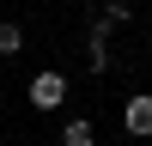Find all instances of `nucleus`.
<instances>
[{"instance_id": "f257e3e1", "label": "nucleus", "mask_w": 152, "mask_h": 146, "mask_svg": "<svg viewBox=\"0 0 152 146\" xmlns=\"http://www.w3.org/2000/svg\"><path fill=\"white\" fill-rule=\"evenodd\" d=\"M61 97H67V79H61V73H37L31 79V104L37 110H55Z\"/></svg>"}, {"instance_id": "f03ea898", "label": "nucleus", "mask_w": 152, "mask_h": 146, "mask_svg": "<svg viewBox=\"0 0 152 146\" xmlns=\"http://www.w3.org/2000/svg\"><path fill=\"white\" fill-rule=\"evenodd\" d=\"M85 61H91V73H104V67H110V24H104V18L91 24V43H85Z\"/></svg>"}, {"instance_id": "7ed1b4c3", "label": "nucleus", "mask_w": 152, "mask_h": 146, "mask_svg": "<svg viewBox=\"0 0 152 146\" xmlns=\"http://www.w3.org/2000/svg\"><path fill=\"white\" fill-rule=\"evenodd\" d=\"M122 122H128V134H152V97H128V110H122Z\"/></svg>"}, {"instance_id": "20e7f679", "label": "nucleus", "mask_w": 152, "mask_h": 146, "mask_svg": "<svg viewBox=\"0 0 152 146\" xmlns=\"http://www.w3.org/2000/svg\"><path fill=\"white\" fill-rule=\"evenodd\" d=\"M61 140H67V146H97V128H91L85 116H73L67 128H61Z\"/></svg>"}, {"instance_id": "39448f33", "label": "nucleus", "mask_w": 152, "mask_h": 146, "mask_svg": "<svg viewBox=\"0 0 152 146\" xmlns=\"http://www.w3.org/2000/svg\"><path fill=\"white\" fill-rule=\"evenodd\" d=\"M18 49H24V31L18 24H0V55H18Z\"/></svg>"}, {"instance_id": "423d86ee", "label": "nucleus", "mask_w": 152, "mask_h": 146, "mask_svg": "<svg viewBox=\"0 0 152 146\" xmlns=\"http://www.w3.org/2000/svg\"><path fill=\"white\" fill-rule=\"evenodd\" d=\"M128 18H134L128 0H110V6H104V24H128Z\"/></svg>"}]
</instances>
